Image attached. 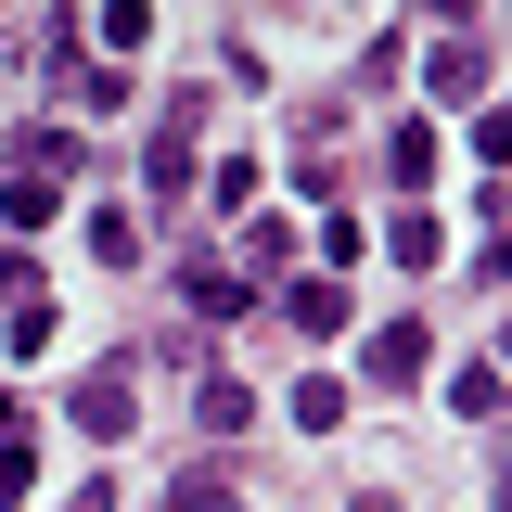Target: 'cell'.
<instances>
[{"label": "cell", "mask_w": 512, "mask_h": 512, "mask_svg": "<svg viewBox=\"0 0 512 512\" xmlns=\"http://www.w3.org/2000/svg\"><path fill=\"white\" fill-rule=\"evenodd\" d=\"M90 256H103V269H141V218L103 205V218H90Z\"/></svg>", "instance_id": "30bf717a"}, {"label": "cell", "mask_w": 512, "mask_h": 512, "mask_svg": "<svg viewBox=\"0 0 512 512\" xmlns=\"http://www.w3.org/2000/svg\"><path fill=\"white\" fill-rule=\"evenodd\" d=\"M448 410H461V423H487V410H500V359H461V384H448Z\"/></svg>", "instance_id": "7c38bea8"}, {"label": "cell", "mask_w": 512, "mask_h": 512, "mask_svg": "<svg viewBox=\"0 0 512 512\" xmlns=\"http://www.w3.org/2000/svg\"><path fill=\"white\" fill-rule=\"evenodd\" d=\"M384 180H397V192H423V180H436V116L384 128Z\"/></svg>", "instance_id": "5b68a950"}, {"label": "cell", "mask_w": 512, "mask_h": 512, "mask_svg": "<svg viewBox=\"0 0 512 512\" xmlns=\"http://www.w3.org/2000/svg\"><path fill=\"white\" fill-rule=\"evenodd\" d=\"M64 512H116V487H103V474H90V487H64Z\"/></svg>", "instance_id": "e0dca14e"}, {"label": "cell", "mask_w": 512, "mask_h": 512, "mask_svg": "<svg viewBox=\"0 0 512 512\" xmlns=\"http://www.w3.org/2000/svg\"><path fill=\"white\" fill-rule=\"evenodd\" d=\"M282 256H295V231H282V218L256 205V218H244V269H282Z\"/></svg>", "instance_id": "9a60e30c"}, {"label": "cell", "mask_w": 512, "mask_h": 512, "mask_svg": "<svg viewBox=\"0 0 512 512\" xmlns=\"http://www.w3.org/2000/svg\"><path fill=\"white\" fill-rule=\"evenodd\" d=\"M384 256H410V269H436V256H448V218H423V205H410V218H384Z\"/></svg>", "instance_id": "9c48e42d"}, {"label": "cell", "mask_w": 512, "mask_h": 512, "mask_svg": "<svg viewBox=\"0 0 512 512\" xmlns=\"http://www.w3.org/2000/svg\"><path fill=\"white\" fill-rule=\"evenodd\" d=\"M64 103H77V116H116L128 77H116V64H77V77H64Z\"/></svg>", "instance_id": "8fae6325"}, {"label": "cell", "mask_w": 512, "mask_h": 512, "mask_svg": "<svg viewBox=\"0 0 512 512\" xmlns=\"http://www.w3.org/2000/svg\"><path fill=\"white\" fill-rule=\"evenodd\" d=\"M64 423H77V436H103V448H116L128 423H141V384H128V372H90L77 397H64Z\"/></svg>", "instance_id": "6da1fadb"}, {"label": "cell", "mask_w": 512, "mask_h": 512, "mask_svg": "<svg viewBox=\"0 0 512 512\" xmlns=\"http://www.w3.org/2000/svg\"><path fill=\"white\" fill-rule=\"evenodd\" d=\"M282 320H295V333H346V282H333V269H308V282H295V295H282Z\"/></svg>", "instance_id": "277c9868"}, {"label": "cell", "mask_w": 512, "mask_h": 512, "mask_svg": "<svg viewBox=\"0 0 512 512\" xmlns=\"http://www.w3.org/2000/svg\"><path fill=\"white\" fill-rule=\"evenodd\" d=\"M436 90L474 103V90H487V39H436Z\"/></svg>", "instance_id": "ba28073f"}, {"label": "cell", "mask_w": 512, "mask_h": 512, "mask_svg": "<svg viewBox=\"0 0 512 512\" xmlns=\"http://www.w3.org/2000/svg\"><path fill=\"white\" fill-rule=\"evenodd\" d=\"M256 423V384H205V436H244Z\"/></svg>", "instance_id": "5bb4252c"}, {"label": "cell", "mask_w": 512, "mask_h": 512, "mask_svg": "<svg viewBox=\"0 0 512 512\" xmlns=\"http://www.w3.org/2000/svg\"><path fill=\"white\" fill-rule=\"evenodd\" d=\"M52 192H64V180H39V167H13V180H0V231H52Z\"/></svg>", "instance_id": "8992f818"}, {"label": "cell", "mask_w": 512, "mask_h": 512, "mask_svg": "<svg viewBox=\"0 0 512 512\" xmlns=\"http://www.w3.org/2000/svg\"><path fill=\"white\" fill-rule=\"evenodd\" d=\"M180 295H192V320H256V282H244V269H180Z\"/></svg>", "instance_id": "3957f363"}, {"label": "cell", "mask_w": 512, "mask_h": 512, "mask_svg": "<svg viewBox=\"0 0 512 512\" xmlns=\"http://www.w3.org/2000/svg\"><path fill=\"white\" fill-rule=\"evenodd\" d=\"M167 512H244V500H231L218 474H192V487H180V500H167Z\"/></svg>", "instance_id": "2e32d148"}, {"label": "cell", "mask_w": 512, "mask_h": 512, "mask_svg": "<svg viewBox=\"0 0 512 512\" xmlns=\"http://www.w3.org/2000/svg\"><path fill=\"white\" fill-rule=\"evenodd\" d=\"M423 359H436L423 320H372V346H359V372H372V384H423Z\"/></svg>", "instance_id": "7a4b0ae2"}, {"label": "cell", "mask_w": 512, "mask_h": 512, "mask_svg": "<svg viewBox=\"0 0 512 512\" xmlns=\"http://www.w3.org/2000/svg\"><path fill=\"white\" fill-rule=\"evenodd\" d=\"M346 410H359V397H346V384H333V372H308V384H295V397H282V423H308V436H333Z\"/></svg>", "instance_id": "52a82bcc"}, {"label": "cell", "mask_w": 512, "mask_h": 512, "mask_svg": "<svg viewBox=\"0 0 512 512\" xmlns=\"http://www.w3.org/2000/svg\"><path fill=\"white\" fill-rule=\"evenodd\" d=\"M205 192H218L231 218H256V154H218V167H205Z\"/></svg>", "instance_id": "4fadbf2b"}]
</instances>
